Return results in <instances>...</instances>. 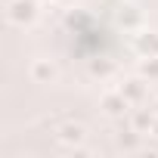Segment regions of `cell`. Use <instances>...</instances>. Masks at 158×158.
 <instances>
[{
	"mask_svg": "<svg viewBox=\"0 0 158 158\" xmlns=\"http://www.w3.org/2000/svg\"><path fill=\"white\" fill-rule=\"evenodd\" d=\"M121 22H124L127 28L139 25V13H136V6H124V10H121Z\"/></svg>",
	"mask_w": 158,
	"mask_h": 158,
	"instance_id": "10",
	"label": "cell"
},
{
	"mask_svg": "<svg viewBox=\"0 0 158 158\" xmlns=\"http://www.w3.org/2000/svg\"><path fill=\"white\" fill-rule=\"evenodd\" d=\"M90 74H93V77H109V74H112V65L102 62V59H99V62L93 59V62H90Z\"/></svg>",
	"mask_w": 158,
	"mask_h": 158,
	"instance_id": "11",
	"label": "cell"
},
{
	"mask_svg": "<svg viewBox=\"0 0 158 158\" xmlns=\"http://www.w3.org/2000/svg\"><path fill=\"white\" fill-rule=\"evenodd\" d=\"M84 139H87V127H84V124H77V121H65V124L59 127V143L68 146V149L84 146Z\"/></svg>",
	"mask_w": 158,
	"mask_h": 158,
	"instance_id": "5",
	"label": "cell"
},
{
	"mask_svg": "<svg viewBox=\"0 0 158 158\" xmlns=\"http://www.w3.org/2000/svg\"><path fill=\"white\" fill-rule=\"evenodd\" d=\"M139 77H146L149 84L158 81V56H139Z\"/></svg>",
	"mask_w": 158,
	"mask_h": 158,
	"instance_id": "9",
	"label": "cell"
},
{
	"mask_svg": "<svg viewBox=\"0 0 158 158\" xmlns=\"http://www.w3.org/2000/svg\"><path fill=\"white\" fill-rule=\"evenodd\" d=\"M133 50H136L139 56H158V31L143 28V31L133 37Z\"/></svg>",
	"mask_w": 158,
	"mask_h": 158,
	"instance_id": "6",
	"label": "cell"
},
{
	"mask_svg": "<svg viewBox=\"0 0 158 158\" xmlns=\"http://www.w3.org/2000/svg\"><path fill=\"white\" fill-rule=\"evenodd\" d=\"M28 74H31V81H34V84H53V81H56V74H59V68H56L53 59H34L31 68H28Z\"/></svg>",
	"mask_w": 158,
	"mask_h": 158,
	"instance_id": "4",
	"label": "cell"
},
{
	"mask_svg": "<svg viewBox=\"0 0 158 158\" xmlns=\"http://www.w3.org/2000/svg\"><path fill=\"white\" fill-rule=\"evenodd\" d=\"M152 136H158V115H155V124H152Z\"/></svg>",
	"mask_w": 158,
	"mask_h": 158,
	"instance_id": "12",
	"label": "cell"
},
{
	"mask_svg": "<svg viewBox=\"0 0 158 158\" xmlns=\"http://www.w3.org/2000/svg\"><path fill=\"white\" fill-rule=\"evenodd\" d=\"M155 115L152 109H143V106H133L130 109V127H136L139 133H152V124H155Z\"/></svg>",
	"mask_w": 158,
	"mask_h": 158,
	"instance_id": "7",
	"label": "cell"
},
{
	"mask_svg": "<svg viewBox=\"0 0 158 158\" xmlns=\"http://www.w3.org/2000/svg\"><path fill=\"white\" fill-rule=\"evenodd\" d=\"M127 99H130V106H146V93H149V81L146 77H130V81H124L121 87H118Z\"/></svg>",
	"mask_w": 158,
	"mask_h": 158,
	"instance_id": "3",
	"label": "cell"
},
{
	"mask_svg": "<svg viewBox=\"0 0 158 158\" xmlns=\"http://www.w3.org/2000/svg\"><path fill=\"white\" fill-rule=\"evenodd\" d=\"M6 19L19 28L25 25H34L37 19V0H10L6 3Z\"/></svg>",
	"mask_w": 158,
	"mask_h": 158,
	"instance_id": "1",
	"label": "cell"
},
{
	"mask_svg": "<svg viewBox=\"0 0 158 158\" xmlns=\"http://www.w3.org/2000/svg\"><path fill=\"white\" fill-rule=\"evenodd\" d=\"M130 109H133V106H130V99H127L121 90H109V93L102 96V112L112 115V118H124Z\"/></svg>",
	"mask_w": 158,
	"mask_h": 158,
	"instance_id": "2",
	"label": "cell"
},
{
	"mask_svg": "<svg viewBox=\"0 0 158 158\" xmlns=\"http://www.w3.org/2000/svg\"><path fill=\"white\" fill-rule=\"evenodd\" d=\"M115 143H118L121 152H139V149H143V133H139L136 127H130V130H121V133L115 136Z\"/></svg>",
	"mask_w": 158,
	"mask_h": 158,
	"instance_id": "8",
	"label": "cell"
},
{
	"mask_svg": "<svg viewBox=\"0 0 158 158\" xmlns=\"http://www.w3.org/2000/svg\"><path fill=\"white\" fill-rule=\"evenodd\" d=\"M47 3H56V0H47Z\"/></svg>",
	"mask_w": 158,
	"mask_h": 158,
	"instance_id": "13",
	"label": "cell"
}]
</instances>
